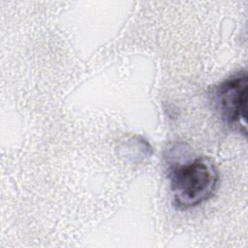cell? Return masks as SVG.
I'll use <instances>...</instances> for the list:
<instances>
[{
  "instance_id": "1",
  "label": "cell",
  "mask_w": 248,
  "mask_h": 248,
  "mask_svg": "<svg viewBox=\"0 0 248 248\" xmlns=\"http://www.w3.org/2000/svg\"><path fill=\"white\" fill-rule=\"evenodd\" d=\"M218 180V170L207 157H198L173 167L170 188L175 207L189 209L207 201L214 194Z\"/></svg>"
},
{
  "instance_id": "2",
  "label": "cell",
  "mask_w": 248,
  "mask_h": 248,
  "mask_svg": "<svg viewBox=\"0 0 248 248\" xmlns=\"http://www.w3.org/2000/svg\"><path fill=\"white\" fill-rule=\"evenodd\" d=\"M248 78L245 71L221 82L215 91L216 108L231 128L246 135Z\"/></svg>"
}]
</instances>
